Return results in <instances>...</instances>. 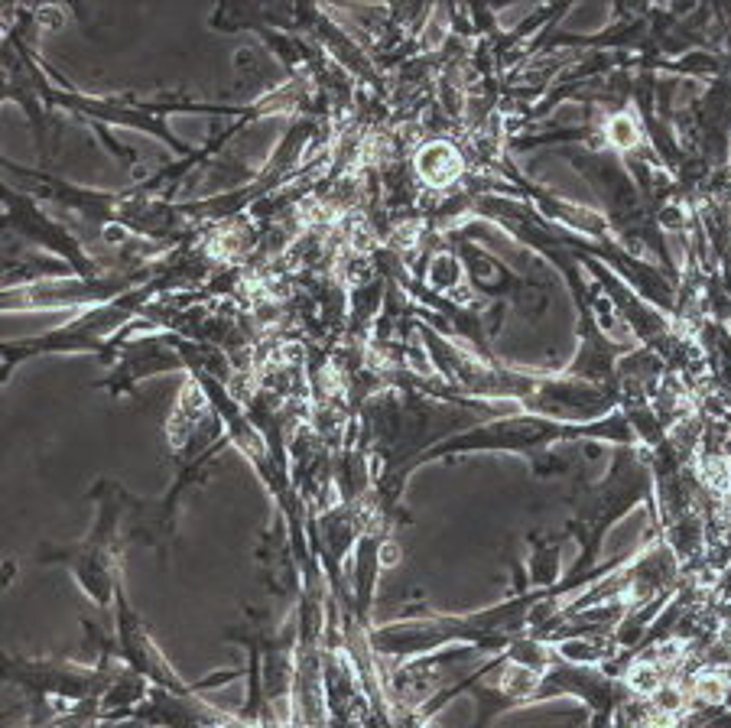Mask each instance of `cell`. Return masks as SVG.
Listing matches in <instances>:
<instances>
[{
  "label": "cell",
  "mask_w": 731,
  "mask_h": 728,
  "mask_svg": "<svg viewBox=\"0 0 731 728\" xmlns=\"http://www.w3.org/2000/svg\"><path fill=\"white\" fill-rule=\"evenodd\" d=\"M88 631L98 641V663L91 667L69 657H4V680L30 699L33 722H98L101 699L124 670V660L95 624Z\"/></svg>",
  "instance_id": "6da1fadb"
},
{
  "label": "cell",
  "mask_w": 731,
  "mask_h": 728,
  "mask_svg": "<svg viewBox=\"0 0 731 728\" xmlns=\"http://www.w3.org/2000/svg\"><path fill=\"white\" fill-rule=\"evenodd\" d=\"M88 498L95 504V520L85 537L75 543H39L33 559L43 566H65L88 602L108 611L121 592V556L127 550L124 530L134 494L121 481L98 478Z\"/></svg>",
  "instance_id": "7a4b0ae2"
},
{
  "label": "cell",
  "mask_w": 731,
  "mask_h": 728,
  "mask_svg": "<svg viewBox=\"0 0 731 728\" xmlns=\"http://www.w3.org/2000/svg\"><path fill=\"white\" fill-rule=\"evenodd\" d=\"M156 296L163 293L150 280L124 296L108 299V303L75 312L59 329H49L36 338H10V342H4V381H10L20 364L43 355H98L104 361H111L117 345L127 338V332L134 325H147V322H137V316H143V309L156 303Z\"/></svg>",
  "instance_id": "3957f363"
},
{
  "label": "cell",
  "mask_w": 731,
  "mask_h": 728,
  "mask_svg": "<svg viewBox=\"0 0 731 728\" xmlns=\"http://www.w3.org/2000/svg\"><path fill=\"white\" fill-rule=\"evenodd\" d=\"M4 231L10 238L39 247L49 257H59L65 267H72L75 277L98 280L104 273L121 270L104 264L98 254L88 251V241L78 234L69 221L49 215L33 192H20L17 186H4Z\"/></svg>",
  "instance_id": "277c9868"
},
{
  "label": "cell",
  "mask_w": 731,
  "mask_h": 728,
  "mask_svg": "<svg viewBox=\"0 0 731 728\" xmlns=\"http://www.w3.org/2000/svg\"><path fill=\"white\" fill-rule=\"evenodd\" d=\"M156 260L153 257L140 267H121L104 273L98 280H85L75 277V273H65V277H46V280H33V283H20V286H7L4 296H0V306L7 312H20V309H88L98 303H108L117 299L137 286L150 283L156 273Z\"/></svg>",
  "instance_id": "5b68a950"
},
{
  "label": "cell",
  "mask_w": 731,
  "mask_h": 728,
  "mask_svg": "<svg viewBox=\"0 0 731 728\" xmlns=\"http://www.w3.org/2000/svg\"><path fill=\"white\" fill-rule=\"evenodd\" d=\"M108 644L130 670L140 673V676H147L153 686L169 689V693L195 696V693H202V689L225 686V683L234 680V676H241V670L208 673V676H202V680H186V676H179V670L166 660L160 644H156L150 637V631L143 628L140 615L130 608L127 595H124V585H121V592H117V598H114V634L108 637Z\"/></svg>",
  "instance_id": "8992f818"
},
{
  "label": "cell",
  "mask_w": 731,
  "mask_h": 728,
  "mask_svg": "<svg viewBox=\"0 0 731 728\" xmlns=\"http://www.w3.org/2000/svg\"><path fill=\"white\" fill-rule=\"evenodd\" d=\"M108 364H114L111 374L101 377L95 384V387H108V394H124V390H130L134 384L147 381L153 374H163V371H186L179 335L169 329L140 335L134 342L124 338Z\"/></svg>",
  "instance_id": "52a82bcc"
},
{
  "label": "cell",
  "mask_w": 731,
  "mask_h": 728,
  "mask_svg": "<svg viewBox=\"0 0 731 728\" xmlns=\"http://www.w3.org/2000/svg\"><path fill=\"white\" fill-rule=\"evenodd\" d=\"M413 169H416V179H420L423 186H429V189H452L455 182L465 176V160H462V150L455 147L452 140L433 137V140L420 143L416 160H413Z\"/></svg>",
  "instance_id": "ba28073f"
}]
</instances>
